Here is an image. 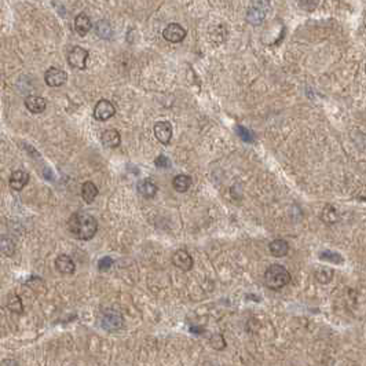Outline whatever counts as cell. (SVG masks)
<instances>
[{
    "mask_svg": "<svg viewBox=\"0 0 366 366\" xmlns=\"http://www.w3.org/2000/svg\"><path fill=\"white\" fill-rule=\"evenodd\" d=\"M98 196V187L92 182H84L81 186V197L87 204H91Z\"/></svg>",
    "mask_w": 366,
    "mask_h": 366,
    "instance_id": "18",
    "label": "cell"
},
{
    "mask_svg": "<svg viewBox=\"0 0 366 366\" xmlns=\"http://www.w3.org/2000/svg\"><path fill=\"white\" fill-rule=\"evenodd\" d=\"M116 113V109L111 100L108 99H100L98 100V103L94 108V117L96 120L99 121H106L109 120L111 117H113Z\"/></svg>",
    "mask_w": 366,
    "mask_h": 366,
    "instance_id": "6",
    "label": "cell"
},
{
    "mask_svg": "<svg viewBox=\"0 0 366 366\" xmlns=\"http://www.w3.org/2000/svg\"><path fill=\"white\" fill-rule=\"evenodd\" d=\"M157 186H155L154 182H151L150 179H143L138 183V191L139 194L143 196L145 198H153L157 193Z\"/></svg>",
    "mask_w": 366,
    "mask_h": 366,
    "instance_id": "17",
    "label": "cell"
},
{
    "mask_svg": "<svg viewBox=\"0 0 366 366\" xmlns=\"http://www.w3.org/2000/svg\"><path fill=\"white\" fill-rule=\"evenodd\" d=\"M154 135L163 145H168L172 138V126L170 121H159L154 126Z\"/></svg>",
    "mask_w": 366,
    "mask_h": 366,
    "instance_id": "9",
    "label": "cell"
},
{
    "mask_svg": "<svg viewBox=\"0 0 366 366\" xmlns=\"http://www.w3.org/2000/svg\"><path fill=\"white\" fill-rule=\"evenodd\" d=\"M191 176L189 175H176L174 178V182H172V186H174V189L176 191H179V193H185L190 189L191 186Z\"/></svg>",
    "mask_w": 366,
    "mask_h": 366,
    "instance_id": "20",
    "label": "cell"
},
{
    "mask_svg": "<svg viewBox=\"0 0 366 366\" xmlns=\"http://www.w3.org/2000/svg\"><path fill=\"white\" fill-rule=\"evenodd\" d=\"M270 10V0H251V5L246 10V21L253 26H259L266 20Z\"/></svg>",
    "mask_w": 366,
    "mask_h": 366,
    "instance_id": "3",
    "label": "cell"
},
{
    "mask_svg": "<svg viewBox=\"0 0 366 366\" xmlns=\"http://www.w3.org/2000/svg\"><path fill=\"white\" fill-rule=\"evenodd\" d=\"M88 51L84 50L80 45H76L73 47L69 53H68V64L75 68V69H85L87 66V61H88Z\"/></svg>",
    "mask_w": 366,
    "mask_h": 366,
    "instance_id": "4",
    "label": "cell"
},
{
    "mask_svg": "<svg viewBox=\"0 0 366 366\" xmlns=\"http://www.w3.org/2000/svg\"><path fill=\"white\" fill-rule=\"evenodd\" d=\"M2 252L6 256H13L15 252V244L14 241L9 238V237H2Z\"/></svg>",
    "mask_w": 366,
    "mask_h": 366,
    "instance_id": "24",
    "label": "cell"
},
{
    "mask_svg": "<svg viewBox=\"0 0 366 366\" xmlns=\"http://www.w3.org/2000/svg\"><path fill=\"white\" fill-rule=\"evenodd\" d=\"M269 249L274 257H284L289 251V245L285 240H274L270 242Z\"/></svg>",
    "mask_w": 366,
    "mask_h": 366,
    "instance_id": "16",
    "label": "cell"
},
{
    "mask_svg": "<svg viewBox=\"0 0 366 366\" xmlns=\"http://www.w3.org/2000/svg\"><path fill=\"white\" fill-rule=\"evenodd\" d=\"M172 263L183 271H189L193 267V257L185 249H178L172 256Z\"/></svg>",
    "mask_w": 366,
    "mask_h": 366,
    "instance_id": "10",
    "label": "cell"
},
{
    "mask_svg": "<svg viewBox=\"0 0 366 366\" xmlns=\"http://www.w3.org/2000/svg\"><path fill=\"white\" fill-rule=\"evenodd\" d=\"M29 182V174L25 172V171L18 170L14 171L13 174L10 175V179H9V185L13 190L15 191H21Z\"/></svg>",
    "mask_w": 366,
    "mask_h": 366,
    "instance_id": "11",
    "label": "cell"
},
{
    "mask_svg": "<svg viewBox=\"0 0 366 366\" xmlns=\"http://www.w3.org/2000/svg\"><path fill=\"white\" fill-rule=\"evenodd\" d=\"M154 166L157 167V168H170L171 167V161L168 157H166V155H159L157 159L154 160Z\"/></svg>",
    "mask_w": 366,
    "mask_h": 366,
    "instance_id": "29",
    "label": "cell"
},
{
    "mask_svg": "<svg viewBox=\"0 0 366 366\" xmlns=\"http://www.w3.org/2000/svg\"><path fill=\"white\" fill-rule=\"evenodd\" d=\"M314 277H316V280L318 282H321V284H328V282H331V280L333 278V270L329 269V267H321V269L316 270Z\"/></svg>",
    "mask_w": 366,
    "mask_h": 366,
    "instance_id": "23",
    "label": "cell"
},
{
    "mask_svg": "<svg viewBox=\"0 0 366 366\" xmlns=\"http://www.w3.org/2000/svg\"><path fill=\"white\" fill-rule=\"evenodd\" d=\"M7 308L13 312H17V314H22L24 307H22V300H21L20 296L11 293L9 296V301H7Z\"/></svg>",
    "mask_w": 366,
    "mask_h": 366,
    "instance_id": "22",
    "label": "cell"
},
{
    "mask_svg": "<svg viewBox=\"0 0 366 366\" xmlns=\"http://www.w3.org/2000/svg\"><path fill=\"white\" fill-rule=\"evenodd\" d=\"M186 29L182 28L179 24H170L166 29L163 30V37L170 43H181L186 37Z\"/></svg>",
    "mask_w": 366,
    "mask_h": 366,
    "instance_id": "8",
    "label": "cell"
},
{
    "mask_svg": "<svg viewBox=\"0 0 366 366\" xmlns=\"http://www.w3.org/2000/svg\"><path fill=\"white\" fill-rule=\"evenodd\" d=\"M191 332H204V329H201V328H191Z\"/></svg>",
    "mask_w": 366,
    "mask_h": 366,
    "instance_id": "31",
    "label": "cell"
},
{
    "mask_svg": "<svg viewBox=\"0 0 366 366\" xmlns=\"http://www.w3.org/2000/svg\"><path fill=\"white\" fill-rule=\"evenodd\" d=\"M100 142L102 145L108 147V149H115L119 147L121 143V136L120 132L117 130H106L102 132L100 135Z\"/></svg>",
    "mask_w": 366,
    "mask_h": 366,
    "instance_id": "12",
    "label": "cell"
},
{
    "mask_svg": "<svg viewBox=\"0 0 366 366\" xmlns=\"http://www.w3.org/2000/svg\"><path fill=\"white\" fill-rule=\"evenodd\" d=\"M95 32L98 37L103 39V40H109L113 35V29H112V25L109 24V21L102 20L99 21L95 26Z\"/></svg>",
    "mask_w": 366,
    "mask_h": 366,
    "instance_id": "21",
    "label": "cell"
},
{
    "mask_svg": "<svg viewBox=\"0 0 366 366\" xmlns=\"http://www.w3.org/2000/svg\"><path fill=\"white\" fill-rule=\"evenodd\" d=\"M100 324L105 331H117L123 326V316L119 311L108 310L103 312Z\"/></svg>",
    "mask_w": 366,
    "mask_h": 366,
    "instance_id": "5",
    "label": "cell"
},
{
    "mask_svg": "<svg viewBox=\"0 0 366 366\" xmlns=\"http://www.w3.org/2000/svg\"><path fill=\"white\" fill-rule=\"evenodd\" d=\"M113 266V260H112V257H102L99 262H98V270L99 271H108L109 269H112Z\"/></svg>",
    "mask_w": 366,
    "mask_h": 366,
    "instance_id": "28",
    "label": "cell"
},
{
    "mask_svg": "<svg viewBox=\"0 0 366 366\" xmlns=\"http://www.w3.org/2000/svg\"><path fill=\"white\" fill-rule=\"evenodd\" d=\"M365 73H366V65H365Z\"/></svg>",
    "mask_w": 366,
    "mask_h": 366,
    "instance_id": "32",
    "label": "cell"
},
{
    "mask_svg": "<svg viewBox=\"0 0 366 366\" xmlns=\"http://www.w3.org/2000/svg\"><path fill=\"white\" fill-rule=\"evenodd\" d=\"M211 346L215 348V350H222V348H225L226 346V341L223 339L222 335H214L211 337Z\"/></svg>",
    "mask_w": 366,
    "mask_h": 366,
    "instance_id": "27",
    "label": "cell"
},
{
    "mask_svg": "<svg viewBox=\"0 0 366 366\" xmlns=\"http://www.w3.org/2000/svg\"><path fill=\"white\" fill-rule=\"evenodd\" d=\"M237 134H238V136H240L244 142H248V143L253 142V134H252L248 128H245V127L237 126Z\"/></svg>",
    "mask_w": 366,
    "mask_h": 366,
    "instance_id": "26",
    "label": "cell"
},
{
    "mask_svg": "<svg viewBox=\"0 0 366 366\" xmlns=\"http://www.w3.org/2000/svg\"><path fill=\"white\" fill-rule=\"evenodd\" d=\"M321 219L324 223H326V225H333V223L339 222L340 215H339V211H337L335 206L331 205V204H328V205H325V208L322 210Z\"/></svg>",
    "mask_w": 366,
    "mask_h": 366,
    "instance_id": "19",
    "label": "cell"
},
{
    "mask_svg": "<svg viewBox=\"0 0 366 366\" xmlns=\"http://www.w3.org/2000/svg\"><path fill=\"white\" fill-rule=\"evenodd\" d=\"M291 281V274L281 265H271L265 273V284L273 291H278Z\"/></svg>",
    "mask_w": 366,
    "mask_h": 366,
    "instance_id": "2",
    "label": "cell"
},
{
    "mask_svg": "<svg viewBox=\"0 0 366 366\" xmlns=\"http://www.w3.org/2000/svg\"><path fill=\"white\" fill-rule=\"evenodd\" d=\"M3 365H18V362H15V361H3Z\"/></svg>",
    "mask_w": 366,
    "mask_h": 366,
    "instance_id": "30",
    "label": "cell"
},
{
    "mask_svg": "<svg viewBox=\"0 0 366 366\" xmlns=\"http://www.w3.org/2000/svg\"><path fill=\"white\" fill-rule=\"evenodd\" d=\"M25 106H26V109H28L30 113L39 115V113H43V112L45 111L47 100H45L44 98H41V96L29 95V96H26Z\"/></svg>",
    "mask_w": 366,
    "mask_h": 366,
    "instance_id": "13",
    "label": "cell"
},
{
    "mask_svg": "<svg viewBox=\"0 0 366 366\" xmlns=\"http://www.w3.org/2000/svg\"><path fill=\"white\" fill-rule=\"evenodd\" d=\"M320 256H321L322 260L332 262V263H336V265H340V263H343V257H341L339 253H336V252L324 251Z\"/></svg>",
    "mask_w": 366,
    "mask_h": 366,
    "instance_id": "25",
    "label": "cell"
},
{
    "mask_svg": "<svg viewBox=\"0 0 366 366\" xmlns=\"http://www.w3.org/2000/svg\"><path fill=\"white\" fill-rule=\"evenodd\" d=\"M56 269L61 274H73L76 270V265L68 255H60L56 259Z\"/></svg>",
    "mask_w": 366,
    "mask_h": 366,
    "instance_id": "14",
    "label": "cell"
},
{
    "mask_svg": "<svg viewBox=\"0 0 366 366\" xmlns=\"http://www.w3.org/2000/svg\"><path fill=\"white\" fill-rule=\"evenodd\" d=\"M92 28V22L91 18L85 13H80V14L76 17L75 20V30L76 33H79L80 36H85Z\"/></svg>",
    "mask_w": 366,
    "mask_h": 366,
    "instance_id": "15",
    "label": "cell"
},
{
    "mask_svg": "<svg viewBox=\"0 0 366 366\" xmlns=\"http://www.w3.org/2000/svg\"><path fill=\"white\" fill-rule=\"evenodd\" d=\"M68 230L77 240H91L98 231V222L90 214L75 212L68 221Z\"/></svg>",
    "mask_w": 366,
    "mask_h": 366,
    "instance_id": "1",
    "label": "cell"
},
{
    "mask_svg": "<svg viewBox=\"0 0 366 366\" xmlns=\"http://www.w3.org/2000/svg\"><path fill=\"white\" fill-rule=\"evenodd\" d=\"M66 80H68L66 72L61 71L58 68H50L44 73L45 84L50 85V87H61V85L65 84Z\"/></svg>",
    "mask_w": 366,
    "mask_h": 366,
    "instance_id": "7",
    "label": "cell"
}]
</instances>
